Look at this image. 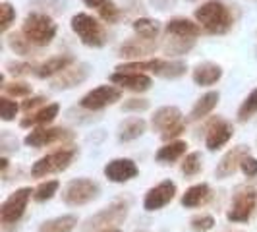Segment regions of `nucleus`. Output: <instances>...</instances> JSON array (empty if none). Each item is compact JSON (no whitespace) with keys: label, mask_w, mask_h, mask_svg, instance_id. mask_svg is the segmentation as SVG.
Listing matches in <instances>:
<instances>
[{"label":"nucleus","mask_w":257,"mask_h":232,"mask_svg":"<svg viewBox=\"0 0 257 232\" xmlns=\"http://www.w3.org/2000/svg\"><path fill=\"white\" fill-rule=\"evenodd\" d=\"M132 29H134L136 37L155 41V39L159 37L161 26H159V22H157V20H153V18H138V20H134Z\"/></svg>","instance_id":"obj_28"},{"label":"nucleus","mask_w":257,"mask_h":232,"mask_svg":"<svg viewBox=\"0 0 257 232\" xmlns=\"http://www.w3.org/2000/svg\"><path fill=\"white\" fill-rule=\"evenodd\" d=\"M58 27L54 24L49 14L43 12H31L27 14V18L22 24V33L24 37L35 47V49H43L47 45H51L52 39L56 37Z\"/></svg>","instance_id":"obj_2"},{"label":"nucleus","mask_w":257,"mask_h":232,"mask_svg":"<svg viewBox=\"0 0 257 232\" xmlns=\"http://www.w3.org/2000/svg\"><path fill=\"white\" fill-rule=\"evenodd\" d=\"M122 99V89L116 85H99L95 89H91L89 93H85L79 101V106L85 110H103L110 104L118 103Z\"/></svg>","instance_id":"obj_8"},{"label":"nucleus","mask_w":257,"mask_h":232,"mask_svg":"<svg viewBox=\"0 0 257 232\" xmlns=\"http://www.w3.org/2000/svg\"><path fill=\"white\" fill-rule=\"evenodd\" d=\"M128 211H130L128 201L118 199V201L110 203L108 207H104L103 211H99L97 215H93V217H89V219L85 220L81 232H91V230L101 232V228L106 230V228H110L112 224H118V222H122V220L126 219V217H128Z\"/></svg>","instance_id":"obj_5"},{"label":"nucleus","mask_w":257,"mask_h":232,"mask_svg":"<svg viewBox=\"0 0 257 232\" xmlns=\"http://www.w3.org/2000/svg\"><path fill=\"white\" fill-rule=\"evenodd\" d=\"M209 197H211V188H209L207 184H195L192 188H188L186 193L182 195V205L199 207V205H203Z\"/></svg>","instance_id":"obj_27"},{"label":"nucleus","mask_w":257,"mask_h":232,"mask_svg":"<svg viewBox=\"0 0 257 232\" xmlns=\"http://www.w3.org/2000/svg\"><path fill=\"white\" fill-rule=\"evenodd\" d=\"M219 99H220V93L219 91H207L203 93L195 104L192 106V110H190V120L192 122H197V120H201V118H205L209 116L215 108H217V104H219Z\"/></svg>","instance_id":"obj_23"},{"label":"nucleus","mask_w":257,"mask_h":232,"mask_svg":"<svg viewBox=\"0 0 257 232\" xmlns=\"http://www.w3.org/2000/svg\"><path fill=\"white\" fill-rule=\"evenodd\" d=\"M147 130V122L140 116H132L120 122L118 126V140L120 142H134L138 138H142Z\"/></svg>","instance_id":"obj_24"},{"label":"nucleus","mask_w":257,"mask_h":232,"mask_svg":"<svg viewBox=\"0 0 257 232\" xmlns=\"http://www.w3.org/2000/svg\"><path fill=\"white\" fill-rule=\"evenodd\" d=\"M89 77V64L77 62V64L70 66L68 70H64L60 76H56L52 79V89L62 91V89H74L77 85H81L85 79Z\"/></svg>","instance_id":"obj_15"},{"label":"nucleus","mask_w":257,"mask_h":232,"mask_svg":"<svg viewBox=\"0 0 257 232\" xmlns=\"http://www.w3.org/2000/svg\"><path fill=\"white\" fill-rule=\"evenodd\" d=\"M74 157H76V149H60V151L49 153L47 157L39 159L37 163H33V167H31V176L43 178V176L52 174V172L66 170V168L72 165Z\"/></svg>","instance_id":"obj_7"},{"label":"nucleus","mask_w":257,"mask_h":232,"mask_svg":"<svg viewBox=\"0 0 257 232\" xmlns=\"http://www.w3.org/2000/svg\"><path fill=\"white\" fill-rule=\"evenodd\" d=\"M74 134L70 130L62 128V126H56V128H35L31 130L26 136L27 147H45V145H52V143L64 142V140H72Z\"/></svg>","instance_id":"obj_10"},{"label":"nucleus","mask_w":257,"mask_h":232,"mask_svg":"<svg viewBox=\"0 0 257 232\" xmlns=\"http://www.w3.org/2000/svg\"><path fill=\"white\" fill-rule=\"evenodd\" d=\"M232 136H234V126H232L230 122H226V120H215L209 130H207V136H205V147L209 151H217L220 147H224L226 143L232 140Z\"/></svg>","instance_id":"obj_16"},{"label":"nucleus","mask_w":257,"mask_h":232,"mask_svg":"<svg viewBox=\"0 0 257 232\" xmlns=\"http://www.w3.org/2000/svg\"><path fill=\"white\" fill-rule=\"evenodd\" d=\"M99 195V186L89 178H74L66 184L64 192H62V199L66 205H85L93 201Z\"/></svg>","instance_id":"obj_6"},{"label":"nucleus","mask_w":257,"mask_h":232,"mask_svg":"<svg viewBox=\"0 0 257 232\" xmlns=\"http://www.w3.org/2000/svg\"><path fill=\"white\" fill-rule=\"evenodd\" d=\"M45 97L43 95H31V97H27L26 101L22 103V110L24 112H27V114H31V112H35V110H39L37 106H43L45 104Z\"/></svg>","instance_id":"obj_42"},{"label":"nucleus","mask_w":257,"mask_h":232,"mask_svg":"<svg viewBox=\"0 0 257 232\" xmlns=\"http://www.w3.org/2000/svg\"><path fill=\"white\" fill-rule=\"evenodd\" d=\"M6 72L12 74V76H27V74H33L35 72V66L29 64V62H22V60H12L6 64Z\"/></svg>","instance_id":"obj_39"},{"label":"nucleus","mask_w":257,"mask_h":232,"mask_svg":"<svg viewBox=\"0 0 257 232\" xmlns=\"http://www.w3.org/2000/svg\"><path fill=\"white\" fill-rule=\"evenodd\" d=\"M77 219L74 215H62V217H56V219L45 220L41 226H39V232H72L76 228Z\"/></svg>","instance_id":"obj_29"},{"label":"nucleus","mask_w":257,"mask_h":232,"mask_svg":"<svg viewBox=\"0 0 257 232\" xmlns=\"http://www.w3.org/2000/svg\"><path fill=\"white\" fill-rule=\"evenodd\" d=\"M83 4L93 8L106 24H118L120 22L122 14H120V8L116 6L114 0H83Z\"/></svg>","instance_id":"obj_25"},{"label":"nucleus","mask_w":257,"mask_h":232,"mask_svg":"<svg viewBox=\"0 0 257 232\" xmlns=\"http://www.w3.org/2000/svg\"><path fill=\"white\" fill-rule=\"evenodd\" d=\"M176 195V184L172 180H165L161 184H157L155 188H151L149 192L145 193V199H143V207L147 211H157V209H163L165 205H168Z\"/></svg>","instance_id":"obj_14"},{"label":"nucleus","mask_w":257,"mask_h":232,"mask_svg":"<svg viewBox=\"0 0 257 232\" xmlns=\"http://www.w3.org/2000/svg\"><path fill=\"white\" fill-rule=\"evenodd\" d=\"M195 22L209 35H224L236 24V6H230L222 0H207L193 12Z\"/></svg>","instance_id":"obj_1"},{"label":"nucleus","mask_w":257,"mask_h":232,"mask_svg":"<svg viewBox=\"0 0 257 232\" xmlns=\"http://www.w3.org/2000/svg\"><path fill=\"white\" fill-rule=\"evenodd\" d=\"M2 89H4V95L6 97H22V99H27V97H31V85L26 83V81H10V83H4L2 85Z\"/></svg>","instance_id":"obj_35"},{"label":"nucleus","mask_w":257,"mask_h":232,"mask_svg":"<svg viewBox=\"0 0 257 232\" xmlns=\"http://www.w3.org/2000/svg\"><path fill=\"white\" fill-rule=\"evenodd\" d=\"M140 232H147V230H140Z\"/></svg>","instance_id":"obj_46"},{"label":"nucleus","mask_w":257,"mask_h":232,"mask_svg":"<svg viewBox=\"0 0 257 232\" xmlns=\"http://www.w3.org/2000/svg\"><path fill=\"white\" fill-rule=\"evenodd\" d=\"M186 149H188V143L182 142V140L168 142V143H165L159 151H157L155 159H157L159 163H163V165H170V163L178 161L180 157H184V155H186Z\"/></svg>","instance_id":"obj_26"},{"label":"nucleus","mask_w":257,"mask_h":232,"mask_svg":"<svg viewBox=\"0 0 257 232\" xmlns=\"http://www.w3.org/2000/svg\"><path fill=\"white\" fill-rule=\"evenodd\" d=\"M222 77V68L217 62H199L192 70V79L199 87H211Z\"/></svg>","instance_id":"obj_22"},{"label":"nucleus","mask_w":257,"mask_h":232,"mask_svg":"<svg viewBox=\"0 0 257 232\" xmlns=\"http://www.w3.org/2000/svg\"><path fill=\"white\" fill-rule=\"evenodd\" d=\"M257 193L255 190H242L234 195L232 199L230 211L226 213V219L232 222H245L251 217L253 209H255Z\"/></svg>","instance_id":"obj_11"},{"label":"nucleus","mask_w":257,"mask_h":232,"mask_svg":"<svg viewBox=\"0 0 257 232\" xmlns=\"http://www.w3.org/2000/svg\"><path fill=\"white\" fill-rule=\"evenodd\" d=\"M18 112H20V104L16 103L12 97L2 95L0 97V118L4 122H12L14 118L18 116Z\"/></svg>","instance_id":"obj_37"},{"label":"nucleus","mask_w":257,"mask_h":232,"mask_svg":"<svg viewBox=\"0 0 257 232\" xmlns=\"http://www.w3.org/2000/svg\"><path fill=\"white\" fill-rule=\"evenodd\" d=\"M193 45H195V39H182V37L167 35V41L163 45V51L167 52L168 56H182V54L192 51Z\"/></svg>","instance_id":"obj_30"},{"label":"nucleus","mask_w":257,"mask_h":232,"mask_svg":"<svg viewBox=\"0 0 257 232\" xmlns=\"http://www.w3.org/2000/svg\"><path fill=\"white\" fill-rule=\"evenodd\" d=\"M110 83L120 87V89H128L134 93H143L149 91L153 85V79L147 74H140V72H114L108 77Z\"/></svg>","instance_id":"obj_13"},{"label":"nucleus","mask_w":257,"mask_h":232,"mask_svg":"<svg viewBox=\"0 0 257 232\" xmlns=\"http://www.w3.org/2000/svg\"><path fill=\"white\" fill-rule=\"evenodd\" d=\"M58 188H60V182L58 180L43 182V184H39L37 188L33 190V197H35V201H47V199L54 197V193L58 192Z\"/></svg>","instance_id":"obj_36"},{"label":"nucleus","mask_w":257,"mask_h":232,"mask_svg":"<svg viewBox=\"0 0 257 232\" xmlns=\"http://www.w3.org/2000/svg\"><path fill=\"white\" fill-rule=\"evenodd\" d=\"M6 45H8V49H10L12 52L22 54V56H33V52H35V47L24 37L22 31L10 33V35L6 37Z\"/></svg>","instance_id":"obj_31"},{"label":"nucleus","mask_w":257,"mask_h":232,"mask_svg":"<svg viewBox=\"0 0 257 232\" xmlns=\"http://www.w3.org/2000/svg\"><path fill=\"white\" fill-rule=\"evenodd\" d=\"M138 172L140 170H138L136 163L132 159H112L104 167V176L110 182H116V184H122V182L136 178Z\"/></svg>","instance_id":"obj_17"},{"label":"nucleus","mask_w":257,"mask_h":232,"mask_svg":"<svg viewBox=\"0 0 257 232\" xmlns=\"http://www.w3.org/2000/svg\"><path fill=\"white\" fill-rule=\"evenodd\" d=\"M188 72V66L182 60H163V64L159 68V72L155 74L157 77H163V79H178V77L186 76Z\"/></svg>","instance_id":"obj_32"},{"label":"nucleus","mask_w":257,"mask_h":232,"mask_svg":"<svg viewBox=\"0 0 257 232\" xmlns=\"http://www.w3.org/2000/svg\"><path fill=\"white\" fill-rule=\"evenodd\" d=\"M101 232H120L118 228H106V230H101Z\"/></svg>","instance_id":"obj_45"},{"label":"nucleus","mask_w":257,"mask_h":232,"mask_svg":"<svg viewBox=\"0 0 257 232\" xmlns=\"http://www.w3.org/2000/svg\"><path fill=\"white\" fill-rule=\"evenodd\" d=\"M155 51H157V41L134 37L124 41L116 52L120 58H126V62H136V60H145V56L153 54Z\"/></svg>","instance_id":"obj_12"},{"label":"nucleus","mask_w":257,"mask_h":232,"mask_svg":"<svg viewBox=\"0 0 257 232\" xmlns=\"http://www.w3.org/2000/svg\"><path fill=\"white\" fill-rule=\"evenodd\" d=\"M74 64H76V56H72V54H58V56H52L49 60H45V62H41L39 66H35V72L33 74L39 79L56 77Z\"/></svg>","instance_id":"obj_18"},{"label":"nucleus","mask_w":257,"mask_h":232,"mask_svg":"<svg viewBox=\"0 0 257 232\" xmlns=\"http://www.w3.org/2000/svg\"><path fill=\"white\" fill-rule=\"evenodd\" d=\"M151 126L155 132L161 134L163 142H176V138L186 130L184 124V114L178 106L174 104H167L155 110V114L151 116Z\"/></svg>","instance_id":"obj_4"},{"label":"nucleus","mask_w":257,"mask_h":232,"mask_svg":"<svg viewBox=\"0 0 257 232\" xmlns=\"http://www.w3.org/2000/svg\"><path fill=\"white\" fill-rule=\"evenodd\" d=\"M147 108H149V101L142 99V97H132L122 103V110H126V112H143Z\"/></svg>","instance_id":"obj_40"},{"label":"nucleus","mask_w":257,"mask_h":232,"mask_svg":"<svg viewBox=\"0 0 257 232\" xmlns=\"http://www.w3.org/2000/svg\"><path fill=\"white\" fill-rule=\"evenodd\" d=\"M70 27L77 35V39L85 47H91V49H103L104 45H106V41H108L104 26L97 18H93L91 14L79 12L76 16H72Z\"/></svg>","instance_id":"obj_3"},{"label":"nucleus","mask_w":257,"mask_h":232,"mask_svg":"<svg viewBox=\"0 0 257 232\" xmlns=\"http://www.w3.org/2000/svg\"><path fill=\"white\" fill-rule=\"evenodd\" d=\"M201 155L197 153V151H193V153H188L186 155V159L182 161V174L186 176V178H192V176H197L199 172H201Z\"/></svg>","instance_id":"obj_34"},{"label":"nucleus","mask_w":257,"mask_h":232,"mask_svg":"<svg viewBox=\"0 0 257 232\" xmlns=\"http://www.w3.org/2000/svg\"><path fill=\"white\" fill-rule=\"evenodd\" d=\"M255 114H257V87L242 101L240 108H238V120L240 122H247V120H251Z\"/></svg>","instance_id":"obj_33"},{"label":"nucleus","mask_w":257,"mask_h":232,"mask_svg":"<svg viewBox=\"0 0 257 232\" xmlns=\"http://www.w3.org/2000/svg\"><path fill=\"white\" fill-rule=\"evenodd\" d=\"M0 167H2V170H6V168H8V159H6V157H2V159H0Z\"/></svg>","instance_id":"obj_44"},{"label":"nucleus","mask_w":257,"mask_h":232,"mask_svg":"<svg viewBox=\"0 0 257 232\" xmlns=\"http://www.w3.org/2000/svg\"><path fill=\"white\" fill-rule=\"evenodd\" d=\"M60 112V104L58 103H49L45 106H41L39 110L31 112V114L24 116L20 120L22 128H47V124L54 122V118Z\"/></svg>","instance_id":"obj_19"},{"label":"nucleus","mask_w":257,"mask_h":232,"mask_svg":"<svg viewBox=\"0 0 257 232\" xmlns=\"http://www.w3.org/2000/svg\"><path fill=\"white\" fill-rule=\"evenodd\" d=\"M14 22H16V8L10 2H2L0 4V31L6 33Z\"/></svg>","instance_id":"obj_38"},{"label":"nucleus","mask_w":257,"mask_h":232,"mask_svg":"<svg viewBox=\"0 0 257 232\" xmlns=\"http://www.w3.org/2000/svg\"><path fill=\"white\" fill-rule=\"evenodd\" d=\"M190 224L195 232H209L215 226V219L211 215H197L190 220Z\"/></svg>","instance_id":"obj_41"},{"label":"nucleus","mask_w":257,"mask_h":232,"mask_svg":"<svg viewBox=\"0 0 257 232\" xmlns=\"http://www.w3.org/2000/svg\"><path fill=\"white\" fill-rule=\"evenodd\" d=\"M165 33L172 35V37L197 39L201 33V27L197 22H193L190 18H172L165 24Z\"/></svg>","instance_id":"obj_21"},{"label":"nucleus","mask_w":257,"mask_h":232,"mask_svg":"<svg viewBox=\"0 0 257 232\" xmlns=\"http://www.w3.org/2000/svg\"><path fill=\"white\" fill-rule=\"evenodd\" d=\"M240 170L244 172V176H247V178H253V176H257V159H255V157L245 155L244 161H242V165H240Z\"/></svg>","instance_id":"obj_43"},{"label":"nucleus","mask_w":257,"mask_h":232,"mask_svg":"<svg viewBox=\"0 0 257 232\" xmlns=\"http://www.w3.org/2000/svg\"><path fill=\"white\" fill-rule=\"evenodd\" d=\"M31 188H20L2 203L0 207V220L2 224H14L22 219V215L26 213L27 201L31 197Z\"/></svg>","instance_id":"obj_9"},{"label":"nucleus","mask_w":257,"mask_h":232,"mask_svg":"<svg viewBox=\"0 0 257 232\" xmlns=\"http://www.w3.org/2000/svg\"><path fill=\"white\" fill-rule=\"evenodd\" d=\"M245 155H249V149H247L245 145H236V147H232L230 151L220 159L219 165H217V170H215L217 178H228V176H232V174L240 168Z\"/></svg>","instance_id":"obj_20"}]
</instances>
